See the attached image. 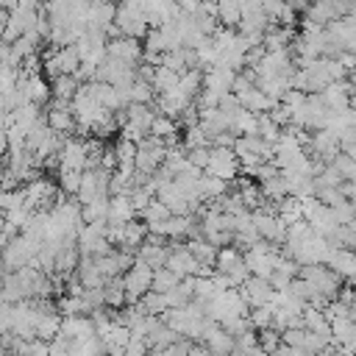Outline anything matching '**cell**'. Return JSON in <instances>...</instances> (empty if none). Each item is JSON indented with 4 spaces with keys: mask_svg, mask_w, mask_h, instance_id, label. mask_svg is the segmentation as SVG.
<instances>
[{
    "mask_svg": "<svg viewBox=\"0 0 356 356\" xmlns=\"http://www.w3.org/2000/svg\"><path fill=\"white\" fill-rule=\"evenodd\" d=\"M50 128H53V131H67V128H70V114H67L64 108L50 111Z\"/></svg>",
    "mask_w": 356,
    "mask_h": 356,
    "instance_id": "obj_2",
    "label": "cell"
},
{
    "mask_svg": "<svg viewBox=\"0 0 356 356\" xmlns=\"http://www.w3.org/2000/svg\"><path fill=\"white\" fill-rule=\"evenodd\" d=\"M206 170H209L214 178H234V175H236V159H234V153H228V150H214Z\"/></svg>",
    "mask_w": 356,
    "mask_h": 356,
    "instance_id": "obj_1",
    "label": "cell"
},
{
    "mask_svg": "<svg viewBox=\"0 0 356 356\" xmlns=\"http://www.w3.org/2000/svg\"><path fill=\"white\" fill-rule=\"evenodd\" d=\"M150 131H153L156 136H170V134L175 131V125H172V122H170L167 117H156V120H153V128H150Z\"/></svg>",
    "mask_w": 356,
    "mask_h": 356,
    "instance_id": "obj_3",
    "label": "cell"
}]
</instances>
